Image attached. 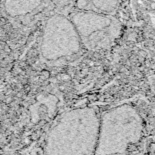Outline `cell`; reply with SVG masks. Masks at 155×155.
<instances>
[{
  "instance_id": "1",
  "label": "cell",
  "mask_w": 155,
  "mask_h": 155,
  "mask_svg": "<svg viewBox=\"0 0 155 155\" xmlns=\"http://www.w3.org/2000/svg\"><path fill=\"white\" fill-rule=\"evenodd\" d=\"M6 14L12 18L45 17L57 11L50 0H4Z\"/></svg>"
},
{
  "instance_id": "2",
  "label": "cell",
  "mask_w": 155,
  "mask_h": 155,
  "mask_svg": "<svg viewBox=\"0 0 155 155\" xmlns=\"http://www.w3.org/2000/svg\"><path fill=\"white\" fill-rule=\"evenodd\" d=\"M121 0H76L74 10L93 11L110 15L119 8Z\"/></svg>"
},
{
  "instance_id": "3",
  "label": "cell",
  "mask_w": 155,
  "mask_h": 155,
  "mask_svg": "<svg viewBox=\"0 0 155 155\" xmlns=\"http://www.w3.org/2000/svg\"><path fill=\"white\" fill-rule=\"evenodd\" d=\"M54 5L56 10L64 15L74 10L76 0H50Z\"/></svg>"
}]
</instances>
